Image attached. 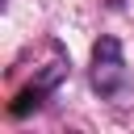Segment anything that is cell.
Wrapping results in <instances>:
<instances>
[{
  "label": "cell",
  "mask_w": 134,
  "mask_h": 134,
  "mask_svg": "<svg viewBox=\"0 0 134 134\" xmlns=\"http://www.w3.org/2000/svg\"><path fill=\"white\" fill-rule=\"evenodd\" d=\"M121 84H126V54H121V42L113 34H105L92 46V88L100 96H113V92H121Z\"/></svg>",
  "instance_id": "cell-1"
},
{
  "label": "cell",
  "mask_w": 134,
  "mask_h": 134,
  "mask_svg": "<svg viewBox=\"0 0 134 134\" xmlns=\"http://www.w3.org/2000/svg\"><path fill=\"white\" fill-rule=\"evenodd\" d=\"M63 75H67V59H63V54H54V63H50V67L29 84V88H21V92H17V100L8 105V117H25L29 109H38V105H42V100L63 84Z\"/></svg>",
  "instance_id": "cell-2"
}]
</instances>
